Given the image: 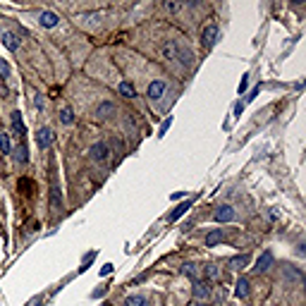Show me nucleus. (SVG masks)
Segmentation results:
<instances>
[{
    "label": "nucleus",
    "mask_w": 306,
    "mask_h": 306,
    "mask_svg": "<svg viewBox=\"0 0 306 306\" xmlns=\"http://www.w3.org/2000/svg\"><path fill=\"white\" fill-rule=\"evenodd\" d=\"M182 273H184L191 282L199 280V266H196V263H184V266H182Z\"/></svg>",
    "instance_id": "obj_19"
},
{
    "label": "nucleus",
    "mask_w": 306,
    "mask_h": 306,
    "mask_svg": "<svg viewBox=\"0 0 306 306\" xmlns=\"http://www.w3.org/2000/svg\"><path fill=\"white\" fill-rule=\"evenodd\" d=\"M39 24L43 29H55L60 24V17L53 10H43V12H39Z\"/></svg>",
    "instance_id": "obj_6"
},
{
    "label": "nucleus",
    "mask_w": 306,
    "mask_h": 306,
    "mask_svg": "<svg viewBox=\"0 0 306 306\" xmlns=\"http://www.w3.org/2000/svg\"><path fill=\"white\" fill-rule=\"evenodd\" d=\"M51 206L53 208H58L60 211V206H62V194H60V186L53 182V186H51Z\"/></svg>",
    "instance_id": "obj_18"
},
{
    "label": "nucleus",
    "mask_w": 306,
    "mask_h": 306,
    "mask_svg": "<svg viewBox=\"0 0 306 306\" xmlns=\"http://www.w3.org/2000/svg\"><path fill=\"white\" fill-rule=\"evenodd\" d=\"M165 91H168V84H165V81H160V79H156V81H151V84H148L146 96H148V101L153 103V101H160V98L165 96Z\"/></svg>",
    "instance_id": "obj_4"
},
{
    "label": "nucleus",
    "mask_w": 306,
    "mask_h": 306,
    "mask_svg": "<svg viewBox=\"0 0 306 306\" xmlns=\"http://www.w3.org/2000/svg\"><path fill=\"white\" fill-rule=\"evenodd\" d=\"M215 41H218V24H208L201 34V43H203V48H213Z\"/></svg>",
    "instance_id": "obj_7"
},
{
    "label": "nucleus",
    "mask_w": 306,
    "mask_h": 306,
    "mask_svg": "<svg viewBox=\"0 0 306 306\" xmlns=\"http://www.w3.org/2000/svg\"><path fill=\"white\" fill-rule=\"evenodd\" d=\"M108 292V287H98V290H93V294H91V297H93V299H96V297H103V294H106Z\"/></svg>",
    "instance_id": "obj_30"
},
{
    "label": "nucleus",
    "mask_w": 306,
    "mask_h": 306,
    "mask_svg": "<svg viewBox=\"0 0 306 306\" xmlns=\"http://www.w3.org/2000/svg\"><path fill=\"white\" fill-rule=\"evenodd\" d=\"M124 306H151V302H148L144 294H129L124 299Z\"/></svg>",
    "instance_id": "obj_17"
},
{
    "label": "nucleus",
    "mask_w": 306,
    "mask_h": 306,
    "mask_svg": "<svg viewBox=\"0 0 306 306\" xmlns=\"http://www.w3.org/2000/svg\"><path fill=\"white\" fill-rule=\"evenodd\" d=\"M14 158L19 160L22 165H24V163L29 160V156H27V146H24V144H22V146H17V151H14Z\"/></svg>",
    "instance_id": "obj_25"
},
{
    "label": "nucleus",
    "mask_w": 306,
    "mask_h": 306,
    "mask_svg": "<svg viewBox=\"0 0 306 306\" xmlns=\"http://www.w3.org/2000/svg\"><path fill=\"white\" fill-rule=\"evenodd\" d=\"M118 93H120L122 98H134L136 96V89H134V84L132 81H120V86H118Z\"/></svg>",
    "instance_id": "obj_15"
},
{
    "label": "nucleus",
    "mask_w": 306,
    "mask_h": 306,
    "mask_svg": "<svg viewBox=\"0 0 306 306\" xmlns=\"http://www.w3.org/2000/svg\"><path fill=\"white\" fill-rule=\"evenodd\" d=\"M0 43H2L10 53H17V51H19V39L14 36L12 31H2V34H0Z\"/></svg>",
    "instance_id": "obj_11"
},
{
    "label": "nucleus",
    "mask_w": 306,
    "mask_h": 306,
    "mask_svg": "<svg viewBox=\"0 0 306 306\" xmlns=\"http://www.w3.org/2000/svg\"><path fill=\"white\" fill-rule=\"evenodd\" d=\"M220 242H225V230H211V232L206 235V246H208V249H215Z\"/></svg>",
    "instance_id": "obj_13"
},
{
    "label": "nucleus",
    "mask_w": 306,
    "mask_h": 306,
    "mask_svg": "<svg viewBox=\"0 0 306 306\" xmlns=\"http://www.w3.org/2000/svg\"><path fill=\"white\" fill-rule=\"evenodd\" d=\"M235 208L230 206V203H220V206H215L213 211V220L215 223H232L235 220Z\"/></svg>",
    "instance_id": "obj_3"
},
{
    "label": "nucleus",
    "mask_w": 306,
    "mask_h": 306,
    "mask_svg": "<svg viewBox=\"0 0 306 306\" xmlns=\"http://www.w3.org/2000/svg\"><path fill=\"white\" fill-rule=\"evenodd\" d=\"M51 144H53V132L48 127H41L36 132V146H39V151H46Z\"/></svg>",
    "instance_id": "obj_8"
},
{
    "label": "nucleus",
    "mask_w": 306,
    "mask_h": 306,
    "mask_svg": "<svg viewBox=\"0 0 306 306\" xmlns=\"http://www.w3.org/2000/svg\"><path fill=\"white\" fill-rule=\"evenodd\" d=\"M270 266H273V253H270V251H263L261 256H258V261H256L253 270H256V273H266Z\"/></svg>",
    "instance_id": "obj_14"
},
{
    "label": "nucleus",
    "mask_w": 306,
    "mask_h": 306,
    "mask_svg": "<svg viewBox=\"0 0 306 306\" xmlns=\"http://www.w3.org/2000/svg\"><path fill=\"white\" fill-rule=\"evenodd\" d=\"M12 129L19 134H24V120H22V113H19V110L12 113Z\"/></svg>",
    "instance_id": "obj_24"
},
{
    "label": "nucleus",
    "mask_w": 306,
    "mask_h": 306,
    "mask_svg": "<svg viewBox=\"0 0 306 306\" xmlns=\"http://www.w3.org/2000/svg\"><path fill=\"white\" fill-rule=\"evenodd\" d=\"M10 77V65L5 62V58H0V79H7Z\"/></svg>",
    "instance_id": "obj_26"
},
{
    "label": "nucleus",
    "mask_w": 306,
    "mask_h": 306,
    "mask_svg": "<svg viewBox=\"0 0 306 306\" xmlns=\"http://www.w3.org/2000/svg\"><path fill=\"white\" fill-rule=\"evenodd\" d=\"M177 60H180L184 67H189L191 62H194V53H191L189 48H184V46H180V48H177Z\"/></svg>",
    "instance_id": "obj_16"
},
{
    "label": "nucleus",
    "mask_w": 306,
    "mask_h": 306,
    "mask_svg": "<svg viewBox=\"0 0 306 306\" xmlns=\"http://www.w3.org/2000/svg\"><path fill=\"white\" fill-rule=\"evenodd\" d=\"M89 158L93 163H98V165H103L110 160V146H108L106 141H96L91 148H89Z\"/></svg>",
    "instance_id": "obj_1"
},
{
    "label": "nucleus",
    "mask_w": 306,
    "mask_h": 306,
    "mask_svg": "<svg viewBox=\"0 0 306 306\" xmlns=\"http://www.w3.org/2000/svg\"><path fill=\"white\" fill-rule=\"evenodd\" d=\"M115 113H118V106H115L113 101H103V103L96 106V113H93V115H96L98 120H108V118H113Z\"/></svg>",
    "instance_id": "obj_5"
},
{
    "label": "nucleus",
    "mask_w": 306,
    "mask_h": 306,
    "mask_svg": "<svg viewBox=\"0 0 306 306\" xmlns=\"http://www.w3.org/2000/svg\"><path fill=\"white\" fill-rule=\"evenodd\" d=\"M249 287H251V285H249V280L240 278V280H237V290H235V294H237L240 299H244V297L249 294Z\"/></svg>",
    "instance_id": "obj_22"
},
{
    "label": "nucleus",
    "mask_w": 306,
    "mask_h": 306,
    "mask_svg": "<svg viewBox=\"0 0 306 306\" xmlns=\"http://www.w3.org/2000/svg\"><path fill=\"white\" fill-rule=\"evenodd\" d=\"M191 203H194V196H191V199H186V201H182L180 206H175L173 213L168 215V223H175V220H180V218H182V215H184L186 211L191 208Z\"/></svg>",
    "instance_id": "obj_12"
},
{
    "label": "nucleus",
    "mask_w": 306,
    "mask_h": 306,
    "mask_svg": "<svg viewBox=\"0 0 306 306\" xmlns=\"http://www.w3.org/2000/svg\"><path fill=\"white\" fill-rule=\"evenodd\" d=\"M249 263H251V253H237L227 261V266L232 270H244V268H249Z\"/></svg>",
    "instance_id": "obj_9"
},
{
    "label": "nucleus",
    "mask_w": 306,
    "mask_h": 306,
    "mask_svg": "<svg viewBox=\"0 0 306 306\" xmlns=\"http://www.w3.org/2000/svg\"><path fill=\"white\" fill-rule=\"evenodd\" d=\"M184 196H186V191H175V194H173L175 201H177V199H184Z\"/></svg>",
    "instance_id": "obj_35"
},
{
    "label": "nucleus",
    "mask_w": 306,
    "mask_h": 306,
    "mask_svg": "<svg viewBox=\"0 0 306 306\" xmlns=\"http://www.w3.org/2000/svg\"><path fill=\"white\" fill-rule=\"evenodd\" d=\"M246 84H249V74H244V79H242V84H240V91L246 89Z\"/></svg>",
    "instance_id": "obj_34"
},
{
    "label": "nucleus",
    "mask_w": 306,
    "mask_h": 306,
    "mask_svg": "<svg viewBox=\"0 0 306 306\" xmlns=\"http://www.w3.org/2000/svg\"><path fill=\"white\" fill-rule=\"evenodd\" d=\"M110 273H113V263H106L101 268V275H110Z\"/></svg>",
    "instance_id": "obj_31"
},
{
    "label": "nucleus",
    "mask_w": 306,
    "mask_h": 306,
    "mask_svg": "<svg viewBox=\"0 0 306 306\" xmlns=\"http://www.w3.org/2000/svg\"><path fill=\"white\" fill-rule=\"evenodd\" d=\"M101 306H110V304H101Z\"/></svg>",
    "instance_id": "obj_37"
},
{
    "label": "nucleus",
    "mask_w": 306,
    "mask_h": 306,
    "mask_svg": "<svg viewBox=\"0 0 306 306\" xmlns=\"http://www.w3.org/2000/svg\"><path fill=\"white\" fill-rule=\"evenodd\" d=\"M170 122H173V120H165V122H163V127H160V136H163V134L168 132V127H170Z\"/></svg>",
    "instance_id": "obj_33"
},
{
    "label": "nucleus",
    "mask_w": 306,
    "mask_h": 306,
    "mask_svg": "<svg viewBox=\"0 0 306 306\" xmlns=\"http://www.w3.org/2000/svg\"><path fill=\"white\" fill-rule=\"evenodd\" d=\"M180 7H182L180 2H165V10H168V12H177Z\"/></svg>",
    "instance_id": "obj_29"
},
{
    "label": "nucleus",
    "mask_w": 306,
    "mask_h": 306,
    "mask_svg": "<svg viewBox=\"0 0 306 306\" xmlns=\"http://www.w3.org/2000/svg\"><path fill=\"white\" fill-rule=\"evenodd\" d=\"M0 153H12V139H10V134L0 132Z\"/></svg>",
    "instance_id": "obj_20"
},
{
    "label": "nucleus",
    "mask_w": 306,
    "mask_h": 306,
    "mask_svg": "<svg viewBox=\"0 0 306 306\" xmlns=\"http://www.w3.org/2000/svg\"><path fill=\"white\" fill-rule=\"evenodd\" d=\"M60 122L69 127V124H74V113H72V108H62L60 110Z\"/></svg>",
    "instance_id": "obj_23"
},
{
    "label": "nucleus",
    "mask_w": 306,
    "mask_h": 306,
    "mask_svg": "<svg viewBox=\"0 0 306 306\" xmlns=\"http://www.w3.org/2000/svg\"><path fill=\"white\" fill-rule=\"evenodd\" d=\"M191 306H208V304H206V302H194Z\"/></svg>",
    "instance_id": "obj_36"
},
{
    "label": "nucleus",
    "mask_w": 306,
    "mask_h": 306,
    "mask_svg": "<svg viewBox=\"0 0 306 306\" xmlns=\"http://www.w3.org/2000/svg\"><path fill=\"white\" fill-rule=\"evenodd\" d=\"M218 275H220V270H218V266H215V263H206V266H203V278H206V282L218 280Z\"/></svg>",
    "instance_id": "obj_21"
},
{
    "label": "nucleus",
    "mask_w": 306,
    "mask_h": 306,
    "mask_svg": "<svg viewBox=\"0 0 306 306\" xmlns=\"http://www.w3.org/2000/svg\"><path fill=\"white\" fill-rule=\"evenodd\" d=\"M258 91H261V86H256V89H253V91L249 93V96H246V101H249V103H251L253 98H256V96H258Z\"/></svg>",
    "instance_id": "obj_32"
},
{
    "label": "nucleus",
    "mask_w": 306,
    "mask_h": 306,
    "mask_svg": "<svg viewBox=\"0 0 306 306\" xmlns=\"http://www.w3.org/2000/svg\"><path fill=\"white\" fill-rule=\"evenodd\" d=\"M43 106H46V101H43V96H41V93H34V108H36V110H43Z\"/></svg>",
    "instance_id": "obj_28"
},
{
    "label": "nucleus",
    "mask_w": 306,
    "mask_h": 306,
    "mask_svg": "<svg viewBox=\"0 0 306 306\" xmlns=\"http://www.w3.org/2000/svg\"><path fill=\"white\" fill-rule=\"evenodd\" d=\"M211 292H213L211 282H206V280H196V282H191V294H194V299H196V302L211 299Z\"/></svg>",
    "instance_id": "obj_2"
},
{
    "label": "nucleus",
    "mask_w": 306,
    "mask_h": 306,
    "mask_svg": "<svg viewBox=\"0 0 306 306\" xmlns=\"http://www.w3.org/2000/svg\"><path fill=\"white\" fill-rule=\"evenodd\" d=\"M177 48H180V43L175 39H168L160 46V55H163L165 60H177Z\"/></svg>",
    "instance_id": "obj_10"
},
{
    "label": "nucleus",
    "mask_w": 306,
    "mask_h": 306,
    "mask_svg": "<svg viewBox=\"0 0 306 306\" xmlns=\"http://www.w3.org/2000/svg\"><path fill=\"white\" fill-rule=\"evenodd\" d=\"M19 189H22L24 194H31V189H34V182H31V180H19Z\"/></svg>",
    "instance_id": "obj_27"
}]
</instances>
